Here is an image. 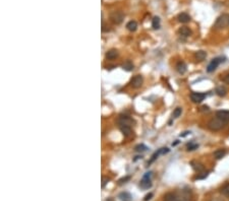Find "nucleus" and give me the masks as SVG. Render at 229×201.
<instances>
[{"mask_svg":"<svg viewBox=\"0 0 229 201\" xmlns=\"http://www.w3.org/2000/svg\"><path fill=\"white\" fill-rule=\"evenodd\" d=\"M225 125H226L225 121H223L222 119L218 118V117L212 118L208 122V128L210 130H212V131H219V130H221Z\"/></svg>","mask_w":229,"mask_h":201,"instance_id":"f257e3e1","label":"nucleus"},{"mask_svg":"<svg viewBox=\"0 0 229 201\" xmlns=\"http://www.w3.org/2000/svg\"><path fill=\"white\" fill-rule=\"evenodd\" d=\"M227 26H229V15L222 14L217 18L214 28H216V30H221V28H226Z\"/></svg>","mask_w":229,"mask_h":201,"instance_id":"f03ea898","label":"nucleus"},{"mask_svg":"<svg viewBox=\"0 0 229 201\" xmlns=\"http://www.w3.org/2000/svg\"><path fill=\"white\" fill-rule=\"evenodd\" d=\"M152 172H149V173H146L144 175L143 179L141 180L140 182V188L143 189V190H147L149 188L152 187V181H151V178H152Z\"/></svg>","mask_w":229,"mask_h":201,"instance_id":"7ed1b4c3","label":"nucleus"},{"mask_svg":"<svg viewBox=\"0 0 229 201\" xmlns=\"http://www.w3.org/2000/svg\"><path fill=\"white\" fill-rule=\"evenodd\" d=\"M179 201H190L192 200V192L190 189H181L180 191L176 192Z\"/></svg>","mask_w":229,"mask_h":201,"instance_id":"20e7f679","label":"nucleus"},{"mask_svg":"<svg viewBox=\"0 0 229 201\" xmlns=\"http://www.w3.org/2000/svg\"><path fill=\"white\" fill-rule=\"evenodd\" d=\"M110 19L115 25H120L124 19V14L121 11H113L110 14Z\"/></svg>","mask_w":229,"mask_h":201,"instance_id":"39448f33","label":"nucleus"},{"mask_svg":"<svg viewBox=\"0 0 229 201\" xmlns=\"http://www.w3.org/2000/svg\"><path fill=\"white\" fill-rule=\"evenodd\" d=\"M118 124L119 126H130V127H132L135 124V120L128 116H120L118 119Z\"/></svg>","mask_w":229,"mask_h":201,"instance_id":"423d86ee","label":"nucleus"},{"mask_svg":"<svg viewBox=\"0 0 229 201\" xmlns=\"http://www.w3.org/2000/svg\"><path fill=\"white\" fill-rule=\"evenodd\" d=\"M223 61H224V58L223 59H222V58H215V59H213V60L211 61L210 63H209L208 67H207V71H208V72H213L218 67V65H219V64L221 62H223Z\"/></svg>","mask_w":229,"mask_h":201,"instance_id":"0eeeda50","label":"nucleus"},{"mask_svg":"<svg viewBox=\"0 0 229 201\" xmlns=\"http://www.w3.org/2000/svg\"><path fill=\"white\" fill-rule=\"evenodd\" d=\"M143 76L142 75H135L133 76L132 78V80H130V85H132V87L135 88H139L142 87V85H143Z\"/></svg>","mask_w":229,"mask_h":201,"instance_id":"6e6552de","label":"nucleus"},{"mask_svg":"<svg viewBox=\"0 0 229 201\" xmlns=\"http://www.w3.org/2000/svg\"><path fill=\"white\" fill-rule=\"evenodd\" d=\"M205 98H206V94H203V92H193L190 94V99H192L193 103H198V104L201 103V102L205 100Z\"/></svg>","mask_w":229,"mask_h":201,"instance_id":"1a4fd4ad","label":"nucleus"},{"mask_svg":"<svg viewBox=\"0 0 229 201\" xmlns=\"http://www.w3.org/2000/svg\"><path fill=\"white\" fill-rule=\"evenodd\" d=\"M216 117L222 119L225 122H229V111H225V110H220V111L216 112Z\"/></svg>","mask_w":229,"mask_h":201,"instance_id":"9d476101","label":"nucleus"},{"mask_svg":"<svg viewBox=\"0 0 229 201\" xmlns=\"http://www.w3.org/2000/svg\"><path fill=\"white\" fill-rule=\"evenodd\" d=\"M177 19H178V21H180V23H190V15L187 14L186 12H181L178 14V16H177Z\"/></svg>","mask_w":229,"mask_h":201,"instance_id":"9b49d317","label":"nucleus"},{"mask_svg":"<svg viewBox=\"0 0 229 201\" xmlns=\"http://www.w3.org/2000/svg\"><path fill=\"white\" fill-rule=\"evenodd\" d=\"M164 200L165 201H179L176 192H169V193L165 194V195H164Z\"/></svg>","mask_w":229,"mask_h":201,"instance_id":"f8f14e48","label":"nucleus"},{"mask_svg":"<svg viewBox=\"0 0 229 201\" xmlns=\"http://www.w3.org/2000/svg\"><path fill=\"white\" fill-rule=\"evenodd\" d=\"M105 56H106V58L109 59V60H112V59H115L117 56H118V52H117V50H115V49H111L106 52Z\"/></svg>","mask_w":229,"mask_h":201,"instance_id":"ddd939ff","label":"nucleus"},{"mask_svg":"<svg viewBox=\"0 0 229 201\" xmlns=\"http://www.w3.org/2000/svg\"><path fill=\"white\" fill-rule=\"evenodd\" d=\"M195 59H197L198 61H204L206 59V57H207V53L205 52V51H203V50H200V51H197L195 52Z\"/></svg>","mask_w":229,"mask_h":201,"instance_id":"4468645a","label":"nucleus"},{"mask_svg":"<svg viewBox=\"0 0 229 201\" xmlns=\"http://www.w3.org/2000/svg\"><path fill=\"white\" fill-rule=\"evenodd\" d=\"M190 165H192L193 169L195 170V172H198V173H202V172H204V170H205L204 165H202V163H198V162H192L190 163Z\"/></svg>","mask_w":229,"mask_h":201,"instance_id":"2eb2a0df","label":"nucleus"},{"mask_svg":"<svg viewBox=\"0 0 229 201\" xmlns=\"http://www.w3.org/2000/svg\"><path fill=\"white\" fill-rule=\"evenodd\" d=\"M178 33L183 37H190V35H192V31H190L187 26H181V28H179Z\"/></svg>","mask_w":229,"mask_h":201,"instance_id":"dca6fc26","label":"nucleus"},{"mask_svg":"<svg viewBox=\"0 0 229 201\" xmlns=\"http://www.w3.org/2000/svg\"><path fill=\"white\" fill-rule=\"evenodd\" d=\"M118 197L121 201H132V195H130L128 192H121V193L119 194Z\"/></svg>","mask_w":229,"mask_h":201,"instance_id":"f3484780","label":"nucleus"},{"mask_svg":"<svg viewBox=\"0 0 229 201\" xmlns=\"http://www.w3.org/2000/svg\"><path fill=\"white\" fill-rule=\"evenodd\" d=\"M126 28H127L128 31H130V32H135V31H137V23L135 21H128V23H126Z\"/></svg>","mask_w":229,"mask_h":201,"instance_id":"a211bd4d","label":"nucleus"},{"mask_svg":"<svg viewBox=\"0 0 229 201\" xmlns=\"http://www.w3.org/2000/svg\"><path fill=\"white\" fill-rule=\"evenodd\" d=\"M121 67H122V69L125 70V71H132L133 69V63L130 60H127L122 64Z\"/></svg>","mask_w":229,"mask_h":201,"instance_id":"6ab92c4d","label":"nucleus"},{"mask_svg":"<svg viewBox=\"0 0 229 201\" xmlns=\"http://www.w3.org/2000/svg\"><path fill=\"white\" fill-rule=\"evenodd\" d=\"M119 129L124 136H130L132 133V128L130 126H119Z\"/></svg>","mask_w":229,"mask_h":201,"instance_id":"aec40b11","label":"nucleus"},{"mask_svg":"<svg viewBox=\"0 0 229 201\" xmlns=\"http://www.w3.org/2000/svg\"><path fill=\"white\" fill-rule=\"evenodd\" d=\"M225 154H226V151L225 149H217L216 151L214 152V158H216V160H220V158H224L225 156Z\"/></svg>","mask_w":229,"mask_h":201,"instance_id":"412c9836","label":"nucleus"},{"mask_svg":"<svg viewBox=\"0 0 229 201\" xmlns=\"http://www.w3.org/2000/svg\"><path fill=\"white\" fill-rule=\"evenodd\" d=\"M215 92L217 94V96L219 97H225L226 94H227V89H226L225 87H218L216 88V90H215Z\"/></svg>","mask_w":229,"mask_h":201,"instance_id":"4be33fe9","label":"nucleus"},{"mask_svg":"<svg viewBox=\"0 0 229 201\" xmlns=\"http://www.w3.org/2000/svg\"><path fill=\"white\" fill-rule=\"evenodd\" d=\"M176 70H177V71H178L180 74L185 73V71H186V65H185V63H184V62H178V63H177V65H176Z\"/></svg>","mask_w":229,"mask_h":201,"instance_id":"5701e85b","label":"nucleus"},{"mask_svg":"<svg viewBox=\"0 0 229 201\" xmlns=\"http://www.w3.org/2000/svg\"><path fill=\"white\" fill-rule=\"evenodd\" d=\"M152 26L154 30H159L160 28V18L158 16H155L152 21Z\"/></svg>","mask_w":229,"mask_h":201,"instance_id":"b1692460","label":"nucleus"},{"mask_svg":"<svg viewBox=\"0 0 229 201\" xmlns=\"http://www.w3.org/2000/svg\"><path fill=\"white\" fill-rule=\"evenodd\" d=\"M220 192H221V193L223 194L224 196H226V197H229V183H228V184L224 185V186L221 188V190H220Z\"/></svg>","mask_w":229,"mask_h":201,"instance_id":"393cba45","label":"nucleus"},{"mask_svg":"<svg viewBox=\"0 0 229 201\" xmlns=\"http://www.w3.org/2000/svg\"><path fill=\"white\" fill-rule=\"evenodd\" d=\"M147 149H148V147L146 146L145 144H137V146L135 147V151H137V152H144V151H146Z\"/></svg>","mask_w":229,"mask_h":201,"instance_id":"a878e982","label":"nucleus"},{"mask_svg":"<svg viewBox=\"0 0 229 201\" xmlns=\"http://www.w3.org/2000/svg\"><path fill=\"white\" fill-rule=\"evenodd\" d=\"M186 147H187L188 151H195V149H197L198 147H199V144L195 143V142H190V143H188Z\"/></svg>","mask_w":229,"mask_h":201,"instance_id":"bb28decb","label":"nucleus"},{"mask_svg":"<svg viewBox=\"0 0 229 201\" xmlns=\"http://www.w3.org/2000/svg\"><path fill=\"white\" fill-rule=\"evenodd\" d=\"M181 113H182V109L181 108H176V109L174 110V112H173V114H172V117L173 118H178V117H180L181 116Z\"/></svg>","mask_w":229,"mask_h":201,"instance_id":"cd10ccee","label":"nucleus"},{"mask_svg":"<svg viewBox=\"0 0 229 201\" xmlns=\"http://www.w3.org/2000/svg\"><path fill=\"white\" fill-rule=\"evenodd\" d=\"M157 152H158V154H159V156H161V154L168 153V152H169V148H167V147H162V148H160Z\"/></svg>","mask_w":229,"mask_h":201,"instance_id":"c85d7f7f","label":"nucleus"},{"mask_svg":"<svg viewBox=\"0 0 229 201\" xmlns=\"http://www.w3.org/2000/svg\"><path fill=\"white\" fill-rule=\"evenodd\" d=\"M109 182V178H107V177H103L102 178V188H105V186L108 184Z\"/></svg>","mask_w":229,"mask_h":201,"instance_id":"c756f323","label":"nucleus"},{"mask_svg":"<svg viewBox=\"0 0 229 201\" xmlns=\"http://www.w3.org/2000/svg\"><path fill=\"white\" fill-rule=\"evenodd\" d=\"M208 175H209L208 173H203V175L198 176V177H197V179H198V180H202V179H205V178H207V177H208Z\"/></svg>","mask_w":229,"mask_h":201,"instance_id":"7c9ffc66","label":"nucleus"},{"mask_svg":"<svg viewBox=\"0 0 229 201\" xmlns=\"http://www.w3.org/2000/svg\"><path fill=\"white\" fill-rule=\"evenodd\" d=\"M200 110H201V111L202 112H209V111H210V109H209V107H208V106H202V107H201V109H200Z\"/></svg>","mask_w":229,"mask_h":201,"instance_id":"2f4dec72","label":"nucleus"},{"mask_svg":"<svg viewBox=\"0 0 229 201\" xmlns=\"http://www.w3.org/2000/svg\"><path fill=\"white\" fill-rule=\"evenodd\" d=\"M152 197H153V193H149V194H147V195L145 196V198H144V200H145V201H149V200H150Z\"/></svg>","mask_w":229,"mask_h":201,"instance_id":"473e14b6","label":"nucleus"},{"mask_svg":"<svg viewBox=\"0 0 229 201\" xmlns=\"http://www.w3.org/2000/svg\"><path fill=\"white\" fill-rule=\"evenodd\" d=\"M130 176L125 177V178H122V179H120V180H119V183H120V184H121V183H125L126 181H128V180H130Z\"/></svg>","mask_w":229,"mask_h":201,"instance_id":"72a5a7b5","label":"nucleus"},{"mask_svg":"<svg viewBox=\"0 0 229 201\" xmlns=\"http://www.w3.org/2000/svg\"><path fill=\"white\" fill-rule=\"evenodd\" d=\"M223 80H224V82H225V83H228V85H229V73L227 74V75L224 76Z\"/></svg>","mask_w":229,"mask_h":201,"instance_id":"f704fd0d","label":"nucleus"},{"mask_svg":"<svg viewBox=\"0 0 229 201\" xmlns=\"http://www.w3.org/2000/svg\"><path fill=\"white\" fill-rule=\"evenodd\" d=\"M188 134H190V131H185L182 134H180V137H185V136H187Z\"/></svg>","mask_w":229,"mask_h":201,"instance_id":"c9c22d12","label":"nucleus"},{"mask_svg":"<svg viewBox=\"0 0 229 201\" xmlns=\"http://www.w3.org/2000/svg\"><path fill=\"white\" fill-rule=\"evenodd\" d=\"M212 201H223V200H221L220 198H214V199H213Z\"/></svg>","mask_w":229,"mask_h":201,"instance_id":"e433bc0d","label":"nucleus"},{"mask_svg":"<svg viewBox=\"0 0 229 201\" xmlns=\"http://www.w3.org/2000/svg\"><path fill=\"white\" fill-rule=\"evenodd\" d=\"M105 201H114V199H113V198H107Z\"/></svg>","mask_w":229,"mask_h":201,"instance_id":"4c0bfd02","label":"nucleus"},{"mask_svg":"<svg viewBox=\"0 0 229 201\" xmlns=\"http://www.w3.org/2000/svg\"><path fill=\"white\" fill-rule=\"evenodd\" d=\"M176 144H178V140H176V142H174V143H173V146H175V145H176Z\"/></svg>","mask_w":229,"mask_h":201,"instance_id":"58836bf2","label":"nucleus"}]
</instances>
